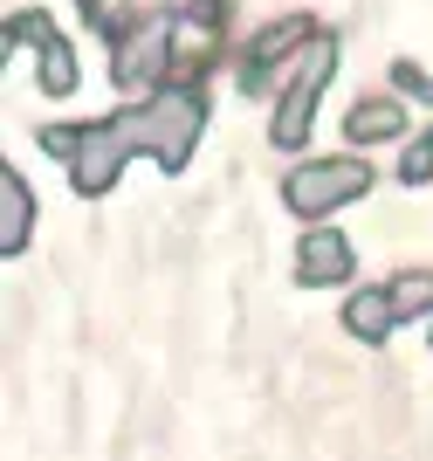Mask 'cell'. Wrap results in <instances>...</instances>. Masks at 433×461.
Instances as JSON below:
<instances>
[{
	"label": "cell",
	"instance_id": "7c38bea8",
	"mask_svg": "<svg viewBox=\"0 0 433 461\" xmlns=\"http://www.w3.org/2000/svg\"><path fill=\"white\" fill-rule=\"evenodd\" d=\"M392 303H399V317H433V269H399Z\"/></svg>",
	"mask_w": 433,
	"mask_h": 461
},
{
	"label": "cell",
	"instance_id": "2e32d148",
	"mask_svg": "<svg viewBox=\"0 0 433 461\" xmlns=\"http://www.w3.org/2000/svg\"><path fill=\"white\" fill-rule=\"evenodd\" d=\"M76 7H83V14H90V21H96V14H104V0H76Z\"/></svg>",
	"mask_w": 433,
	"mask_h": 461
},
{
	"label": "cell",
	"instance_id": "8fae6325",
	"mask_svg": "<svg viewBox=\"0 0 433 461\" xmlns=\"http://www.w3.org/2000/svg\"><path fill=\"white\" fill-rule=\"evenodd\" d=\"M35 83H41V96H76V49L69 41H49L41 49V69H35Z\"/></svg>",
	"mask_w": 433,
	"mask_h": 461
},
{
	"label": "cell",
	"instance_id": "4fadbf2b",
	"mask_svg": "<svg viewBox=\"0 0 433 461\" xmlns=\"http://www.w3.org/2000/svg\"><path fill=\"white\" fill-rule=\"evenodd\" d=\"M21 35H28V49H49V41H56V21L35 14V7H21V14H7V41H21Z\"/></svg>",
	"mask_w": 433,
	"mask_h": 461
},
{
	"label": "cell",
	"instance_id": "52a82bcc",
	"mask_svg": "<svg viewBox=\"0 0 433 461\" xmlns=\"http://www.w3.org/2000/svg\"><path fill=\"white\" fill-rule=\"evenodd\" d=\"M166 62H172V41L151 28L138 41H117L111 77H117V90H166Z\"/></svg>",
	"mask_w": 433,
	"mask_h": 461
},
{
	"label": "cell",
	"instance_id": "30bf717a",
	"mask_svg": "<svg viewBox=\"0 0 433 461\" xmlns=\"http://www.w3.org/2000/svg\"><path fill=\"white\" fill-rule=\"evenodd\" d=\"M35 228V193L21 186V173H0V255H21Z\"/></svg>",
	"mask_w": 433,
	"mask_h": 461
},
{
	"label": "cell",
	"instance_id": "7a4b0ae2",
	"mask_svg": "<svg viewBox=\"0 0 433 461\" xmlns=\"http://www.w3.org/2000/svg\"><path fill=\"white\" fill-rule=\"evenodd\" d=\"M365 186H372V166H365L358 152L351 158H310V166H296V173L283 179V200H289V213H302V221H323V213L351 207Z\"/></svg>",
	"mask_w": 433,
	"mask_h": 461
},
{
	"label": "cell",
	"instance_id": "3957f363",
	"mask_svg": "<svg viewBox=\"0 0 433 461\" xmlns=\"http://www.w3.org/2000/svg\"><path fill=\"white\" fill-rule=\"evenodd\" d=\"M330 69H338V41L317 35V41H310L302 77H289L283 104H275V124H268V138H275L283 152H296L302 138H310V117H317V96H323V83H330Z\"/></svg>",
	"mask_w": 433,
	"mask_h": 461
},
{
	"label": "cell",
	"instance_id": "6da1fadb",
	"mask_svg": "<svg viewBox=\"0 0 433 461\" xmlns=\"http://www.w3.org/2000/svg\"><path fill=\"white\" fill-rule=\"evenodd\" d=\"M200 124H207V96L193 90H179V83H166L158 96H145L138 111H117V131H124V145L131 152H151L166 173H179L186 166V152H193V138H200Z\"/></svg>",
	"mask_w": 433,
	"mask_h": 461
},
{
	"label": "cell",
	"instance_id": "ba28073f",
	"mask_svg": "<svg viewBox=\"0 0 433 461\" xmlns=\"http://www.w3.org/2000/svg\"><path fill=\"white\" fill-rule=\"evenodd\" d=\"M392 324H399L392 289H351V303H344V330H351L358 345H385Z\"/></svg>",
	"mask_w": 433,
	"mask_h": 461
},
{
	"label": "cell",
	"instance_id": "5bb4252c",
	"mask_svg": "<svg viewBox=\"0 0 433 461\" xmlns=\"http://www.w3.org/2000/svg\"><path fill=\"white\" fill-rule=\"evenodd\" d=\"M399 179H406V186H427V179H433V131L406 145V158H399Z\"/></svg>",
	"mask_w": 433,
	"mask_h": 461
},
{
	"label": "cell",
	"instance_id": "277c9868",
	"mask_svg": "<svg viewBox=\"0 0 433 461\" xmlns=\"http://www.w3.org/2000/svg\"><path fill=\"white\" fill-rule=\"evenodd\" d=\"M124 158H131V145H124V131H117V117L83 124L76 158H69V186L83 193V200H104V193L117 186V173H124Z\"/></svg>",
	"mask_w": 433,
	"mask_h": 461
},
{
	"label": "cell",
	"instance_id": "9c48e42d",
	"mask_svg": "<svg viewBox=\"0 0 433 461\" xmlns=\"http://www.w3.org/2000/svg\"><path fill=\"white\" fill-rule=\"evenodd\" d=\"M406 131V104L399 96H365V104H351V117H344V138L351 145H385V138Z\"/></svg>",
	"mask_w": 433,
	"mask_h": 461
},
{
	"label": "cell",
	"instance_id": "5b68a950",
	"mask_svg": "<svg viewBox=\"0 0 433 461\" xmlns=\"http://www.w3.org/2000/svg\"><path fill=\"white\" fill-rule=\"evenodd\" d=\"M296 283L302 289H330V283H351V241L338 228H310L296 241Z\"/></svg>",
	"mask_w": 433,
	"mask_h": 461
},
{
	"label": "cell",
	"instance_id": "8992f818",
	"mask_svg": "<svg viewBox=\"0 0 433 461\" xmlns=\"http://www.w3.org/2000/svg\"><path fill=\"white\" fill-rule=\"evenodd\" d=\"M296 35H310V21H302V14H296V21H275V28H262V35L248 41V56H241V90H268V83H275V69L302 49Z\"/></svg>",
	"mask_w": 433,
	"mask_h": 461
},
{
	"label": "cell",
	"instance_id": "9a60e30c",
	"mask_svg": "<svg viewBox=\"0 0 433 461\" xmlns=\"http://www.w3.org/2000/svg\"><path fill=\"white\" fill-rule=\"evenodd\" d=\"M392 83L413 96V104H433V77L419 69V62H392Z\"/></svg>",
	"mask_w": 433,
	"mask_h": 461
}]
</instances>
